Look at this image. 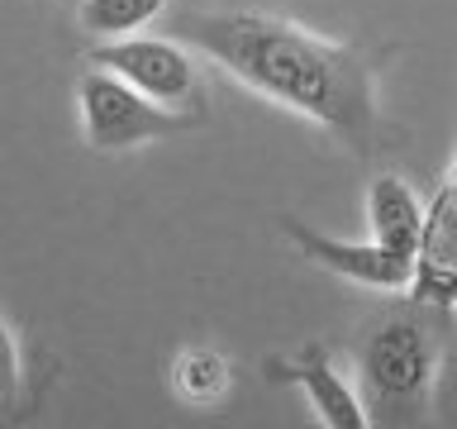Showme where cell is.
I'll use <instances>...</instances> for the list:
<instances>
[{
	"label": "cell",
	"instance_id": "obj_1",
	"mask_svg": "<svg viewBox=\"0 0 457 429\" xmlns=\"http://www.w3.org/2000/svg\"><path fill=\"white\" fill-rule=\"evenodd\" d=\"M177 38L220 63L253 96L305 114L348 153L367 157L377 143V91L353 48L262 10H186Z\"/></svg>",
	"mask_w": 457,
	"mask_h": 429
},
{
	"label": "cell",
	"instance_id": "obj_2",
	"mask_svg": "<svg viewBox=\"0 0 457 429\" xmlns=\"http://www.w3.org/2000/svg\"><path fill=\"white\" fill-rule=\"evenodd\" d=\"M357 396L371 425H424L434 410L438 339L414 310H391L353 339Z\"/></svg>",
	"mask_w": 457,
	"mask_h": 429
},
{
	"label": "cell",
	"instance_id": "obj_3",
	"mask_svg": "<svg viewBox=\"0 0 457 429\" xmlns=\"http://www.w3.org/2000/svg\"><path fill=\"white\" fill-rule=\"evenodd\" d=\"M77 110H81V139L96 153H124V148H138V143H157V139L186 134V129L205 120V114H181L157 105V100L134 91L105 67H91L77 81Z\"/></svg>",
	"mask_w": 457,
	"mask_h": 429
},
{
	"label": "cell",
	"instance_id": "obj_4",
	"mask_svg": "<svg viewBox=\"0 0 457 429\" xmlns=\"http://www.w3.org/2000/svg\"><path fill=\"white\" fill-rule=\"evenodd\" d=\"M86 63L114 72L134 91L181 114H205V81L191 48L181 38H148V34H124V38H100L86 48Z\"/></svg>",
	"mask_w": 457,
	"mask_h": 429
},
{
	"label": "cell",
	"instance_id": "obj_5",
	"mask_svg": "<svg viewBox=\"0 0 457 429\" xmlns=\"http://www.w3.org/2000/svg\"><path fill=\"white\" fill-rule=\"evenodd\" d=\"M281 229L310 263H320L324 272H334V277H348L357 286H377V291H410V282H414V257L381 248L377 239L371 243H343V239H328V234H320V229H310L300 220H281Z\"/></svg>",
	"mask_w": 457,
	"mask_h": 429
},
{
	"label": "cell",
	"instance_id": "obj_6",
	"mask_svg": "<svg viewBox=\"0 0 457 429\" xmlns=\"http://www.w3.org/2000/svg\"><path fill=\"white\" fill-rule=\"evenodd\" d=\"M271 382H291L305 391L314 420L324 429H367V410H362V396L348 386V377L334 367V358H328L324 343H305L295 358H271L262 367Z\"/></svg>",
	"mask_w": 457,
	"mask_h": 429
},
{
	"label": "cell",
	"instance_id": "obj_7",
	"mask_svg": "<svg viewBox=\"0 0 457 429\" xmlns=\"http://www.w3.org/2000/svg\"><path fill=\"white\" fill-rule=\"evenodd\" d=\"M414 300L453 306L457 300V177H448L424 206V234L414 248Z\"/></svg>",
	"mask_w": 457,
	"mask_h": 429
},
{
	"label": "cell",
	"instance_id": "obj_8",
	"mask_svg": "<svg viewBox=\"0 0 457 429\" xmlns=\"http://www.w3.org/2000/svg\"><path fill=\"white\" fill-rule=\"evenodd\" d=\"M367 224H371V239H377L381 248L414 257L420 234H424V206H420V196L410 191L405 177L381 172V177L367 186Z\"/></svg>",
	"mask_w": 457,
	"mask_h": 429
},
{
	"label": "cell",
	"instance_id": "obj_9",
	"mask_svg": "<svg viewBox=\"0 0 457 429\" xmlns=\"http://www.w3.org/2000/svg\"><path fill=\"white\" fill-rule=\"evenodd\" d=\"M162 10H167V0H81L77 24H81V34H91L100 43V38L138 34V29L153 24Z\"/></svg>",
	"mask_w": 457,
	"mask_h": 429
},
{
	"label": "cell",
	"instance_id": "obj_10",
	"mask_svg": "<svg viewBox=\"0 0 457 429\" xmlns=\"http://www.w3.org/2000/svg\"><path fill=\"white\" fill-rule=\"evenodd\" d=\"M171 382H177L181 400H191V406H214V400L228 391V363L210 349H191V353L177 358Z\"/></svg>",
	"mask_w": 457,
	"mask_h": 429
},
{
	"label": "cell",
	"instance_id": "obj_11",
	"mask_svg": "<svg viewBox=\"0 0 457 429\" xmlns=\"http://www.w3.org/2000/svg\"><path fill=\"white\" fill-rule=\"evenodd\" d=\"M14 396H20V343L0 320V406H10Z\"/></svg>",
	"mask_w": 457,
	"mask_h": 429
}]
</instances>
